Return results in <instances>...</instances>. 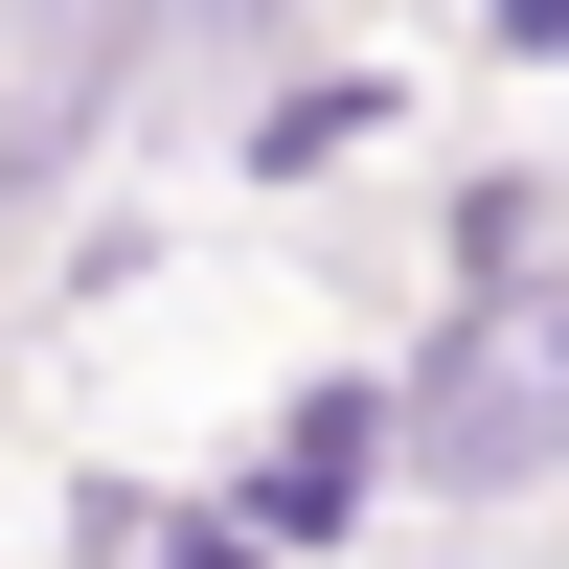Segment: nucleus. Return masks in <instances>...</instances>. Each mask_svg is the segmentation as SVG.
Segmentation results:
<instances>
[{
	"instance_id": "423d86ee",
	"label": "nucleus",
	"mask_w": 569,
	"mask_h": 569,
	"mask_svg": "<svg viewBox=\"0 0 569 569\" xmlns=\"http://www.w3.org/2000/svg\"><path fill=\"white\" fill-rule=\"evenodd\" d=\"M501 46H569V0H501Z\"/></svg>"
},
{
	"instance_id": "7ed1b4c3",
	"label": "nucleus",
	"mask_w": 569,
	"mask_h": 569,
	"mask_svg": "<svg viewBox=\"0 0 569 569\" xmlns=\"http://www.w3.org/2000/svg\"><path fill=\"white\" fill-rule=\"evenodd\" d=\"M388 433H410L388 388H319V410H273V456H251V547H319L365 479H388Z\"/></svg>"
},
{
	"instance_id": "20e7f679",
	"label": "nucleus",
	"mask_w": 569,
	"mask_h": 569,
	"mask_svg": "<svg viewBox=\"0 0 569 569\" xmlns=\"http://www.w3.org/2000/svg\"><path fill=\"white\" fill-rule=\"evenodd\" d=\"M365 114H388V91H365V69H342V91H273V114H251V160H342Z\"/></svg>"
},
{
	"instance_id": "39448f33",
	"label": "nucleus",
	"mask_w": 569,
	"mask_h": 569,
	"mask_svg": "<svg viewBox=\"0 0 569 569\" xmlns=\"http://www.w3.org/2000/svg\"><path fill=\"white\" fill-rule=\"evenodd\" d=\"M160 569H273V547H251V525H182V547H160Z\"/></svg>"
},
{
	"instance_id": "f257e3e1",
	"label": "nucleus",
	"mask_w": 569,
	"mask_h": 569,
	"mask_svg": "<svg viewBox=\"0 0 569 569\" xmlns=\"http://www.w3.org/2000/svg\"><path fill=\"white\" fill-rule=\"evenodd\" d=\"M410 456L433 479H569V297H479L410 388Z\"/></svg>"
},
{
	"instance_id": "f03ea898",
	"label": "nucleus",
	"mask_w": 569,
	"mask_h": 569,
	"mask_svg": "<svg viewBox=\"0 0 569 569\" xmlns=\"http://www.w3.org/2000/svg\"><path fill=\"white\" fill-rule=\"evenodd\" d=\"M114 0H0V206H23V182L46 160H69V137H91V91H114Z\"/></svg>"
}]
</instances>
